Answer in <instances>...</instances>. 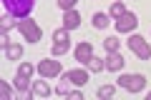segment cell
Instances as JSON below:
<instances>
[{"mask_svg":"<svg viewBox=\"0 0 151 100\" xmlns=\"http://www.w3.org/2000/svg\"><path fill=\"white\" fill-rule=\"evenodd\" d=\"M3 5L13 18H30L33 8H35V0H3Z\"/></svg>","mask_w":151,"mask_h":100,"instance_id":"obj_1","label":"cell"},{"mask_svg":"<svg viewBox=\"0 0 151 100\" xmlns=\"http://www.w3.org/2000/svg\"><path fill=\"white\" fill-rule=\"evenodd\" d=\"M18 30H20V35L25 38V40H30V43H38L43 38L40 25H38L35 20H30V18H20V20H18Z\"/></svg>","mask_w":151,"mask_h":100,"instance_id":"obj_2","label":"cell"},{"mask_svg":"<svg viewBox=\"0 0 151 100\" xmlns=\"http://www.w3.org/2000/svg\"><path fill=\"white\" fill-rule=\"evenodd\" d=\"M119 85L124 90H129V93H141V90L146 88V78L141 73H134V75H121L119 78Z\"/></svg>","mask_w":151,"mask_h":100,"instance_id":"obj_3","label":"cell"},{"mask_svg":"<svg viewBox=\"0 0 151 100\" xmlns=\"http://www.w3.org/2000/svg\"><path fill=\"white\" fill-rule=\"evenodd\" d=\"M129 48H131V53H136L141 60H149L151 58V45L146 43V38H141V35H131Z\"/></svg>","mask_w":151,"mask_h":100,"instance_id":"obj_4","label":"cell"},{"mask_svg":"<svg viewBox=\"0 0 151 100\" xmlns=\"http://www.w3.org/2000/svg\"><path fill=\"white\" fill-rule=\"evenodd\" d=\"M70 48V40H68V30L65 28H60V30L53 33V55L58 58V55H65Z\"/></svg>","mask_w":151,"mask_h":100,"instance_id":"obj_5","label":"cell"},{"mask_svg":"<svg viewBox=\"0 0 151 100\" xmlns=\"http://www.w3.org/2000/svg\"><path fill=\"white\" fill-rule=\"evenodd\" d=\"M73 58L78 60L81 65H88V60L93 58V45L88 40H83V43H78V45L73 48Z\"/></svg>","mask_w":151,"mask_h":100,"instance_id":"obj_6","label":"cell"},{"mask_svg":"<svg viewBox=\"0 0 151 100\" xmlns=\"http://www.w3.org/2000/svg\"><path fill=\"white\" fill-rule=\"evenodd\" d=\"M113 25H116V30H119V33H131V30H136V25H139V18H136L134 13L126 10L119 20L113 23Z\"/></svg>","mask_w":151,"mask_h":100,"instance_id":"obj_7","label":"cell"},{"mask_svg":"<svg viewBox=\"0 0 151 100\" xmlns=\"http://www.w3.org/2000/svg\"><path fill=\"white\" fill-rule=\"evenodd\" d=\"M38 73L43 75V78H55V75H60V63L58 60H40L38 63Z\"/></svg>","mask_w":151,"mask_h":100,"instance_id":"obj_8","label":"cell"},{"mask_svg":"<svg viewBox=\"0 0 151 100\" xmlns=\"http://www.w3.org/2000/svg\"><path fill=\"white\" fill-rule=\"evenodd\" d=\"M103 60H106V70H111V73L121 70V68H124V63H126V60H124V55H121L119 50H111V53H108Z\"/></svg>","mask_w":151,"mask_h":100,"instance_id":"obj_9","label":"cell"},{"mask_svg":"<svg viewBox=\"0 0 151 100\" xmlns=\"http://www.w3.org/2000/svg\"><path fill=\"white\" fill-rule=\"evenodd\" d=\"M78 25H81V15L76 10H63V28L65 30H76Z\"/></svg>","mask_w":151,"mask_h":100,"instance_id":"obj_10","label":"cell"},{"mask_svg":"<svg viewBox=\"0 0 151 100\" xmlns=\"http://www.w3.org/2000/svg\"><path fill=\"white\" fill-rule=\"evenodd\" d=\"M68 75H70V80H73V85H78V88H81V85H86L88 80H91V75H88V73H86V70H83V68L68 70Z\"/></svg>","mask_w":151,"mask_h":100,"instance_id":"obj_11","label":"cell"},{"mask_svg":"<svg viewBox=\"0 0 151 100\" xmlns=\"http://www.w3.org/2000/svg\"><path fill=\"white\" fill-rule=\"evenodd\" d=\"M13 83H15V90H18V93H23V95H25L28 90H33V85H30V78H28V75H23V73H18Z\"/></svg>","mask_w":151,"mask_h":100,"instance_id":"obj_12","label":"cell"},{"mask_svg":"<svg viewBox=\"0 0 151 100\" xmlns=\"http://www.w3.org/2000/svg\"><path fill=\"white\" fill-rule=\"evenodd\" d=\"M70 85H73L70 75H68V73H63V75H60V83H58V88H55V93H58V95H70Z\"/></svg>","mask_w":151,"mask_h":100,"instance_id":"obj_13","label":"cell"},{"mask_svg":"<svg viewBox=\"0 0 151 100\" xmlns=\"http://www.w3.org/2000/svg\"><path fill=\"white\" fill-rule=\"evenodd\" d=\"M30 93H33V95H38V98H45V95H50V85L45 83V80H35Z\"/></svg>","mask_w":151,"mask_h":100,"instance_id":"obj_14","label":"cell"},{"mask_svg":"<svg viewBox=\"0 0 151 100\" xmlns=\"http://www.w3.org/2000/svg\"><path fill=\"white\" fill-rule=\"evenodd\" d=\"M5 58L8 60H20L23 58V48L18 45V43H10V45L5 48Z\"/></svg>","mask_w":151,"mask_h":100,"instance_id":"obj_15","label":"cell"},{"mask_svg":"<svg viewBox=\"0 0 151 100\" xmlns=\"http://www.w3.org/2000/svg\"><path fill=\"white\" fill-rule=\"evenodd\" d=\"M108 23H111V15H106V13H96L93 15V28H98V30L108 28Z\"/></svg>","mask_w":151,"mask_h":100,"instance_id":"obj_16","label":"cell"},{"mask_svg":"<svg viewBox=\"0 0 151 100\" xmlns=\"http://www.w3.org/2000/svg\"><path fill=\"white\" fill-rule=\"evenodd\" d=\"M88 68H91V73H101V70L106 68V60H101V58H96V55H93V58L88 60Z\"/></svg>","mask_w":151,"mask_h":100,"instance_id":"obj_17","label":"cell"},{"mask_svg":"<svg viewBox=\"0 0 151 100\" xmlns=\"http://www.w3.org/2000/svg\"><path fill=\"white\" fill-rule=\"evenodd\" d=\"M124 13H126V5H124V3H113V5H111V20H119Z\"/></svg>","mask_w":151,"mask_h":100,"instance_id":"obj_18","label":"cell"},{"mask_svg":"<svg viewBox=\"0 0 151 100\" xmlns=\"http://www.w3.org/2000/svg\"><path fill=\"white\" fill-rule=\"evenodd\" d=\"M113 93H116L113 85H101L98 88V98H113Z\"/></svg>","mask_w":151,"mask_h":100,"instance_id":"obj_19","label":"cell"},{"mask_svg":"<svg viewBox=\"0 0 151 100\" xmlns=\"http://www.w3.org/2000/svg\"><path fill=\"white\" fill-rule=\"evenodd\" d=\"M103 48H106V53L119 50V38H106V40H103Z\"/></svg>","mask_w":151,"mask_h":100,"instance_id":"obj_20","label":"cell"},{"mask_svg":"<svg viewBox=\"0 0 151 100\" xmlns=\"http://www.w3.org/2000/svg\"><path fill=\"white\" fill-rule=\"evenodd\" d=\"M18 73H23V75H28V78H30V75L35 73V68H33L30 63H20V68H18Z\"/></svg>","mask_w":151,"mask_h":100,"instance_id":"obj_21","label":"cell"},{"mask_svg":"<svg viewBox=\"0 0 151 100\" xmlns=\"http://www.w3.org/2000/svg\"><path fill=\"white\" fill-rule=\"evenodd\" d=\"M0 93H3V98H5V100H10V98H13V90H10V85H8L5 80L0 83Z\"/></svg>","mask_w":151,"mask_h":100,"instance_id":"obj_22","label":"cell"},{"mask_svg":"<svg viewBox=\"0 0 151 100\" xmlns=\"http://www.w3.org/2000/svg\"><path fill=\"white\" fill-rule=\"evenodd\" d=\"M76 3H78V0H58V8H63V10H73Z\"/></svg>","mask_w":151,"mask_h":100,"instance_id":"obj_23","label":"cell"},{"mask_svg":"<svg viewBox=\"0 0 151 100\" xmlns=\"http://www.w3.org/2000/svg\"><path fill=\"white\" fill-rule=\"evenodd\" d=\"M0 25H3V30H10V28H18V23L15 20H10V18H3V23H0Z\"/></svg>","mask_w":151,"mask_h":100,"instance_id":"obj_24","label":"cell"},{"mask_svg":"<svg viewBox=\"0 0 151 100\" xmlns=\"http://www.w3.org/2000/svg\"><path fill=\"white\" fill-rule=\"evenodd\" d=\"M70 100H83V93L81 90H73V93H70Z\"/></svg>","mask_w":151,"mask_h":100,"instance_id":"obj_25","label":"cell"},{"mask_svg":"<svg viewBox=\"0 0 151 100\" xmlns=\"http://www.w3.org/2000/svg\"><path fill=\"white\" fill-rule=\"evenodd\" d=\"M149 100H151V93H149Z\"/></svg>","mask_w":151,"mask_h":100,"instance_id":"obj_26","label":"cell"}]
</instances>
